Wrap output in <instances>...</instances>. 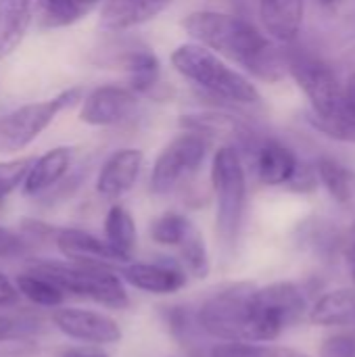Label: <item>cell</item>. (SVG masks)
<instances>
[{"label":"cell","instance_id":"22","mask_svg":"<svg viewBox=\"0 0 355 357\" xmlns=\"http://www.w3.org/2000/svg\"><path fill=\"white\" fill-rule=\"evenodd\" d=\"M105 241L126 259L134 257L138 232L132 213L123 205H111L105 215Z\"/></svg>","mask_w":355,"mask_h":357},{"label":"cell","instance_id":"36","mask_svg":"<svg viewBox=\"0 0 355 357\" xmlns=\"http://www.w3.org/2000/svg\"><path fill=\"white\" fill-rule=\"evenodd\" d=\"M59 357H109L105 351L96 349V347H71L65 349Z\"/></svg>","mask_w":355,"mask_h":357},{"label":"cell","instance_id":"17","mask_svg":"<svg viewBox=\"0 0 355 357\" xmlns=\"http://www.w3.org/2000/svg\"><path fill=\"white\" fill-rule=\"evenodd\" d=\"M172 0H107L100 13V25L109 31L138 27L169 6Z\"/></svg>","mask_w":355,"mask_h":357},{"label":"cell","instance_id":"8","mask_svg":"<svg viewBox=\"0 0 355 357\" xmlns=\"http://www.w3.org/2000/svg\"><path fill=\"white\" fill-rule=\"evenodd\" d=\"M209 138L186 130L163 146L151 172V192L157 197L172 195L188 182L205 163Z\"/></svg>","mask_w":355,"mask_h":357},{"label":"cell","instance_id":"34","mask_svg":"<svg viewBox=\"0 0 355 357\" xmlns=\"http://www.w3.org/2000/svg\"><path fill=\"white\" fill-rule=\"evenodd\" d=\"M17 301H19V293L15 284L4 274H0V307H13L17 305Z\"/></svg>","mask_w":355,"mask_h":357},{"label":"cell","instance_id":"25","mask_svg":"<svg viewBox=\"0 0 355 357\" xmlns=\"http://www.w3.org/2000/svg\"><path fill=\"white\" fill-rule=\"evenodd\" d=\"M316 128L339 140H355V73L349 75L347 84L343 86V96L335 117L316 123Z\"/></svg>","mask_w":355,"mask_h":357},{"label":"cell","instance_id":"11","mask_svg":"<svg viewBox=\"0 0 355 357\" xmlns=\"http://www.w3.org/2000/svg\"><path fill=\"white\" fill-rule=\"evenodd\" d=\"M117 274L130 287L151 295H172L186 287L188 274L172 257H157L153 261H128L117 268Z\"/></svg>","mask_w":355,"mask_h":357},{"label":"cell","instance_id":"29","mask_svg":"<svg viewBox=\"0 0 355 357\" xmlns=\"http://www.w3.org/2000/svg\"><path fill=\"white\" fill-rule=\"evenodd\" d=\"M31 161H33V157L0 161V203L23 184V178H25Z\"/></svg>","mask_w":355,"mask_h":357},{"label":"cell","instance_id":"28","mask_svg":"<svg viewBox=\"0 0 355 357\" xmlns=\"http://www.w3.org/2000/svg\"><path fill=\"white\" fill-rule=\"evenodd\" d=\"M180 259L178 264L184 268V272L192 278H205L209 274V255L205 241L199 230H195L180 247H178Z\"/></svg>","mask_w":355,"mask_h":357},{"label":"cell","instance_id":"9","mask_svg":"<svg viewBox=\"0 0 355 357\" xmlns=\"http://www.w3.org/2000/svg\"><path fill=\"white\" fill-rule=\"evenodd\" d=\"M138 98L140 96L130 86H117V84L98 86L82 98L80 121L96 128L119 126L136 113Z\"/></svg>","mask_w":355,"mask_h":357},{"label":"cell","instance_id":"16","mask_svg":"<svg viewBox=\"0 0 355 357\" xmlns=\"http://www.w3.org/2000/svg\"><path fill=\"white\" fill-rule=\"evenodd\" d=\"M266 33L282 44L295 42L301 31L305 0H257Z\"/></svg>","mask_w":355,"mask_h":357},{"label":"cell","instance_id":"32","mask_svg":"<svg viewBox=\"0 0 355 357\" xmlns=\"http://www.w3.org/2000/svg\"><path fill=\"white\" fill-rule=\"evenodd\" d=\"M320 357H355V337L337 335L326 339L320 347Z\"/></svg>","mask_w":355,"mask_h":357},{"label":"cell","instance_id":"27","mask_svg":"<svg viewBox=\"0 0 355 357\" xmlns=\"http://www.w3.org/2000/svg\"><path fill=\"white\" fill-rule=\"evenodd\" d=\"M203 357H310L297 349L266 343H216Z\"/></svg>","mask_w":355,"mask_h":357},{"label":"cell","instance_id":"19","mask_svg":"<svg viewBox=\"0 0 355 357\" xmlns=\"http://www.w3.org/2000/svg\"><path fill=\"white\" fill-rule=\"evenodd\" d=\"M130 79V88L138 94H151L161 79V63L157 59V54L151 48H128V52H123L117 61H115Z\"/></svg>","mask_w":355,"mask_h":357},{"label":"cell","instance_id":"6","mask_svg":"<svg viewBox=\"0 0 355 357\" xmlns=\"http://www.w3.org/2000/svg\"><path fill=\"white\" fill-rule=\"evenodd\" d=\"M285 65L308 96L316 123L333 119L343 96V84L335 69L322 56L305 48H289L285 52Z\"/></svg>","mask_w":355,"mask_h":357},{"label":"cell","instance_id":"7","mask_svg":"<svg viewBox=\"0 0 355 357\" xmlns=\"http://www.w3.org/2000/svg\"><path fill=\"white\" fill-rule=\"evenodd\" d=\"M82 100V90L71 88L63 90L61 94L23 105L6 115L0 117V155H13L27 149L54 119L56 115L71 107L73 102Z\"/></svg>","mask_w":355,"mask_h":357},{"label":"cell","instance_id":"38","mask_svg":"<svg viewBox=\"0 0 355 357\" xmlns=\"http://www.w3.org/2000/svg\"><path fill=\"white\" fill-rule=\"evenodd\" d=\"M320 2H324V4H333L335 0H320Z\"/></svg>","mask_w":355,"mask_h":357},{"label":"cell","instance_id":"26","mask_svg":"<svg viewBox=\"0 0 355 357\" xmlns=\"http://www.w3.org/2000/svg\"><path fill=\"white\" fill-rule=\"evenodd\" d=\"M195 224L180 211H165L151 224V238L163 247H180L192 232Z\"/></svg>","mask_w":355,"mask_h":357},{"label":"cell","instance_id":"30","mask_svg":"<svg viewBox=\"0 0 355 357\" xmlns=\"http://www.w3.org/2000/svg\"><path fill=\"white\" fill-rule=\"evenodd\" d=\"M303 243L314 249V253L331 255L337 247H343V238L331 228V224H312L308 234L303 236Z\"/></svg>","mask_w":355,"mask_h":357},{"label":"cell","instance_id":"21","mask_svg":"<svg viewBox=\"0 0 355 357\" xmlns=\"http://www.w3.org/2000/svg\"><path fill=\"white\" fill-rule=\"evenodd\" d=\"M316 180L328 190V195L345 209H355V172L331 157L316 161Z\"/></svg>","mask_w":355,"mask_h":357},{"label":"cell","instance_id":"14","mask_svg":"<svg viewBox=\"0 0 355 357\" xmlns=\"http://www.w3.org/2000/svg\"><path fill=\"white\" fill-rule=\"evenodd\" d=\"M253 167L262 184L287 186L295 178L299 161L287 144L274 138H266L253 144Z\"/></svg>","mask_w":355,"mask_h":357},{"label":"cell","instance_id":"23","mask_svg":"<svg viewBox=\"0 0 355 357\" xmlns=\"http://www.w3.org/2000/svg\"><path fill=\"white\" fill-rule=\"evenodd\" d=\"M15 289L19 297H25L29 303L38 307H59L65 299V293L44 274L29 270L15 278Z\"/></svg>","mask_w":355,"mask_h":357},{"label":"cell","instance_id":"35","mask_svg":"<svg viewBox=\"0 0 355 357\" xmlns=\"http://www.w3.org/2000/svg\"><path fill=\"white\" fill-rule=\"evenodd\" d=\"M341 251H343V255H345V261H347L349 274H352V278H354V282H355V224H354V228L345 234Z\"/></svg>","mask_w":355,"mask_h":357},{"label":"cell","instance_id":"24","mask_svg":"<svg viewBox=\"0 0 355 357\" xmlns=\"http://www.w3.org/2000/svg\"><path fill=\"white\" fill-rule=\"evenodd\" d=\"M88 10L77 0H33V17L42 29H56L77 23Z\"/></svg>","mask_w":355,"mask_h":357},{"label":"cell","instance_id":"37","mask_svg":"<svg viewBox=\"0 0 355 357\" xmlns=\"http://www.w3.org/2000/svg\"><path fill=\"white\" fill-rule=\"evenodd\" d=\"M77 2H80V4H82L86 10H92V8H94V6H96L100 0H77Z\"/></svg>","mask_w":355,"mask_h":357},{"label":"cell","instance_id":"15","mask_svg":"<svg viewBox=\"0 0 355 357\" xmlns=\"http://www.w3.org/2000/svg\"><path fill=\"white\" fill-rule=\"evenodd\" d=\"M73 161V151L69 146H54L40 157H33L25 178H23V195L25 197H40L63 182L69 174Z\"/></svg>","mask_w":355,"mask_h":357},{"label":"cell","instance_id":"1","mask_svg":"<svg viewBox=\"0 0 355 357\" xmlns=\"http://www.w3.org/2000/svg\"><path fill=\"white\" fill-rule=\"evenodd\" d=\"M308 310V291L295 282H236L209 295L195 314L205 337L218 343H272Z\"/></svg>","mask_w":355,"mask_h":357},{"label":"cell","instance_id":"2","mask_svg":"<svg viewBox=\"0 0 355 357\" xmlns=\"http://www.w3.org/2000/svg\"><path fill=\"white\" fill-rule=\"evenodd\" d=\"M182 27L197 44L239 63L264 82H278L287 73L285 52L276 48L270 36L243 17L195 10L182 21Z\"/></svg>","mask_w":355,"mask_h":357},{"label":"cell","instance_id":"5","mask_svg":"<svg viewBox=\"0 0 355 357\" xmlns=\"http://www.w3.org/2000/svg\"><path fill=\"white\" fill-rule=\"evenodd\" d=\"M31 270L50 278L65 295L90 299L113 310H123L130 305L123 280L111 268L73 261H36Z\"/></svg>","mask_w":355,"mask_h":357},{"label":"cell","instance_id":"33","mask_svg":"<svg viewBox=\"0 0 355 357\" xmlns=\"http://www.w3.org/2000/svg\"><path fill=\"white\" fill-rule=\"evenodd\" d=\"M27 251V243L21 234L13 232L10 228L0 226V259L4 257H17Z\"/></svg>","mask_w":355,"mask_h":357},{"label":"cell","instance_id":"20","mask_svg":"<svg viewBox=\"0 0 355 357\" xmlns=\"http://www.w3.org/2000/svg\"><path fill=\"white\" fill-rule=\"evenodd\" d=\"M308 320L316 326H347L355 322V289H335L318 297L310 310Z\"/></svg>","mask_w":355,"mask_h":357},{"label":"cell","instance_id":"12","mask_svg":"<svg viewBox=\"0 0 355 357\" xmlns=\"http://www.w3.org/2000/svg\"><path fill=\"white\" fill-rule=\"evenodd\" d=\"M52 238H54V247L59 249V253L73 264L103 266V268L117 270L123 264L132 261V259H126L121 253H117L107 241L80 228L52 230Z\"/></svg>","mask_w":355,"mask_h":357},{"label":"cell","instance_id":"18","mask_svg":"<svg viewBox=\"0 0 355 357\" xmlns=\"http://www.w3.org/2000/svg\"><path fill=\"white\" fill-rule=\"evenodd\" d=\"M33 19V0H0V61L23 42Z\"/></svg>","mask_w":355,"mask_h":357},{"label":"cell","instance_id":"3","mask_svg":"<svg viewBox=\"0 0 355 357\" xmlns=\"http://www.w3.org/2000/svg\"><path fill=\"white\" fill-rule=\"evenodd\" d=\"M172 65L186 82H190L216 100H224L239 107L257 105L262 100L259 90L251 79L226 65L220 54L197 42L180 44L172 52Z\"/></svg>","mask_w":355,"mask_h":357},{"label":"cell","instance_id":"13","mask_svg":"<svg viewBox=\"0 0 355 357\" xmlns=\"http://www.w3.org/2000/svg\"><path fill=\"white\" fill-rule=\"evenodd\" d=\"M144 155L140 149H119L107 157L96 176V192L107 201H117L134 188L142 172Z\"/></svg>","mask_w":355,"mask_h":357},{"label":"cell","instance_id":"31","mask_svg":"<svg viewBox=\"0 0 355 357\" xmlns=\"http://www.w3.org/2000/svg\"><path fill=\"white\" fill-rule=\"evenodd\" d=\"M36 331V324L25 320V318H19V316H6V314H0V343L4 341H15V339H21L29 333Z\"/></svg>","mask_w":355,"mask_h":357},{"label":"cell","instance_id":"10","mask_svg":"<svg viewBox=\"0 0 355 357\" xmlns=\"http://www.w3.org/2000/svg\"><path fill=\"white\" fill-rule=\"evenodd\" d=\"M52 324L59 333L73 341L88 345H115L121 341V328L117 320L103 312L82 307H61L52 312Z\"/></svg>","mask_w":355,"mask_h":357},{"label":"cell","instance_id":"4","mask_svg":"<svg viewBox=\"0 0 355 357\" xmlns=\"http://www.w3.org/2000/svg\"><path fill=\"white\" fill-rule=\"evenodd\" d=\"M216 197V232L224 253H232L241 238L247 207V176L236 146H220L211 161Z\"/></svg>","mask_w":355,"mask_h":357}]
</instances>
